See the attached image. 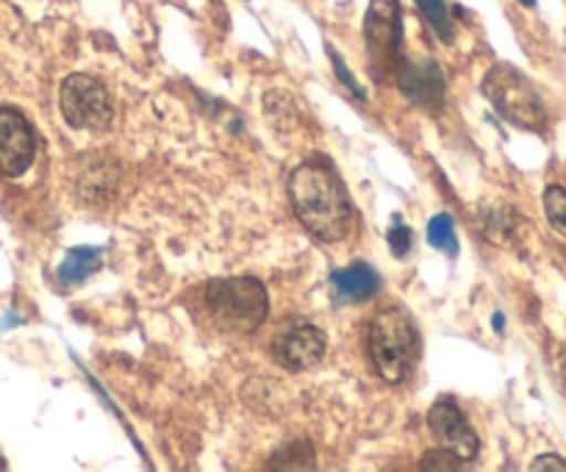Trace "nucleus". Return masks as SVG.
<instances>
[{
	"mask_svg": "<svg viewBox=\"0 0 566 472\" xmlns=\"http://www.w3.org/2000/svg\"><path fill=\"white\" fill-rule=\"evenodd\" d=\"M297 220L323 242H342L353 228V206L339 178L323 165H303L290 178Z\"/></svg>",
	"mask_w": 566,
	"mask_h": 472,
	"instance_id": "1",
	"label": "nucleus"
},
{
	"mask_svg": "<svg viewBox=\"0 0 566 472\" xmlns=\"http://www.w3.org/2000/svg\"><path fill=\"white\" fill-rule=\"evenodd\" d=\"M419 339L411 319L400 308H386L373 319L369 328V356L386 384L406 381L417 361Z\"/></svg>",
	"mask_w": 566,
	"mask_h": 472,
	"instance_id": "2",
	"label": "nucleus"
},
{
	"mask_svg": "<svg viewBox=\"0 0 566 472\" xmlns=\"http://www.w3.org/2000/svg\"><path fill=\"white\" fill-rule=\"evenodd\" d=\"M483 95L494 106V112L509 120L511 126L525 132H542L547 126V108L531 81L511 64H497L483 78Z\"/></svg>",
	"mask_w": 566,
	"mask_h": 472,
	"instance_id": "3",
	"label": "nucleus"
},
{
	"mask_svg": "<svg viewBox=\"0 0 566 472\" xmlns=\"http://www.w3.org/2000/svg\"><path fill=\"white\" fill-rule=\"evenodd\" d=\"M206 306L226 331L253 334L266 317V292L255 279L211 281L206 286Z\"/></svg>",
	"mask_w": 566,
	"mask_h": 472,
	"instance_id": "4",
	"label": "nucleus"
},
{
	"mask_svg": "<svg viewBox=\"0 0 566 472\" xmlns=\"http://www.w3.org/2000/svg\"><path fill=\"white\" fill-rule=\"evenodd\" d=\"M59 108L64 120L78 132H106L114 117L106 86L90 75H70L64 81L59 90Z\"/></svg>",
	"mask_w": 566,
	"mask_h": 472,
	"instance_id": "5",
	"label": "nucleus"
},
{
	"mask_svg": "<svg viewBox=\"0 0 566 472\" xmlns=\"http://www.w3.org/2000/svg\"><path fill=\"white\" fill-rule=\"evenodd\" d=\"M325 334L306 319H286L272 336V356L292 373L312 370L325 356Z\"/></svg>",
	"mask_w": 566,
	"mask_h": 472,
	"instance_id": "6",
	"label": "nucleus"
},
{
	"mask_svg": "<svg viewBox=\"0 0 566 472\" xmlns=\"http://www.w3.org/2000/svg\"><path fill=\"white\" fill-rule=\"evenodd\" d=\"M36 154V139L29 120L18 108H0V172L9 178L23 176Z\"/></svg>",
	"mask_w": 566,
	"mask_h": 472,
	"instance_id": "7",
	"label": "nucleus"
},
{
	"mask_svg": "<svg viewBox=\"0 0 566 472\" xmlns=\"http://www.w3.org/2000/svg\"><path fill=\"white\" fill-rule=\"evenodd\" d=\"M400 3L397 0H373L367 9V23H364V36H367V51L375 64H391L397 51H400Z\"/></svg>",
	"mask_w": 566,
	"mask_h": 472,
	"instance_id": "8",
	"label": "nucleus"
},
{
	"mask_svg": "<svg viewBox=\"0 0 566 472\" xmlns=\"http://www.w3.org/2000/svg\"><path fill=\"white\" fill-rule=\"evenodd\" d=\"M397 86L402 95L422 108H439L444 97V75L433 59L411 56L397 64Z\"/></svg>",
	"mask_w": 566,
	"mask_h": 472,
	"instance_id": "9",
	"label": "nucleus"
},
{
	"mask_svg": "<svg viewBox=\"0 0 566 472\" xmlns=\"http://www.w3.org/2000/svg\"><path fill=\"white\" fill-rule=\"evenodd\" d=\"M428 426H431L437 442L442 444L444 450L459 455L461 461H470L478 455L481 442H478L475 431H472V426L467 422V417L461 415V409H455L450 400H442V403L433 406L431 415H428Z\"/></svg>",
	"mask_w": 566,
	"mask_h": 472,
	"instance_id": "10",
	"label": "nucleus"
},
{
	"mask_svg": "<svg viewBox=\"0 0 566 472\" xmlns=\"http://www.w3.org/2000/svg\"><path fill=\"white\" fill-rule=\"evenodd\" d=\"M331 286L339 303H364L378 292V273L369 264H350L331 275Z\"/></svg>",
	"mask_w": 566,
	"mask_h": 472,
	"instance_id": "11",
	"label": "nucleus"
},
{
	"mask_svg": "<svg viewBox=\"0 0 566 472\" xmlns=\"http://www.w3.org/2000/svg\"><path fill=\"white\" fill-rule=\"evenodd\" d=\"M119 167L112 159H101L84 170L78 181V195L86 203H108L117 195Z\"/></svg>",
	"mask_w": 566,
	"mask_h": 472,
	"instance_id": "12",
	"label": "nucleus"
},
{
	"mask_svg": "<svg viewBox=\"0 0 566 472\" xmlns=\"http://www.w3.org/2000/svg\"><path fill=\"white\" fill-rule=\"evenodd\" d=\"M97 270H101V251L97 248H73L59 268V281H62V286L84 284Z\"/></svg>",
	"mask_w": 566,
	"mask_h": 472,
	"instance_id": "13",
	"label": "nucleus"
},
{
	"mask_svg": "<svg viewBox=\"0 0 566 472\" xmlns=\"http://www.w3.org/2000/svg\"><path fill=\"white\" fill-rule=\"evenodd\" d=\"M266 466H270V470H314L312 444L303 442V439L290 442L286 448H281L272 455V461Z\"/></svg>",
	"mask_w": 566,
	"mask_h": 472,
	"instance_id": "14",
	"label": "nucleus"
},
{
	"mask_svg": "<svg viewBox=\"0 0 566 472\" xmlns=\"http://www.w3.org/2000/svg\"><path fill=\"white\" fill-rule=\"evenodd\" d=\"M428 242L448 256H459V240H455L453 220L448 214H437L428 222Z\"/></svg>",
	"mask_w": 566,
	"mask_h": 472,
	"instance_id": "15",
	"label": "nucleus"
},
{
	"mask_svg": "<svg viewBox=\"0 0 566 472\" xmlns=\"http://www.w3.org/2000/svg\"><path fill=\"white\" fill-rule=\"evenodd\" d=\"M419 12H422V18L431 23V29L437 31L439 36H442V42H453L455 31H453V23H450V14H448V7H444V0H417Z\"/></svg>",
	"mask_w": 566,
	"mask_h": 472,
	"instance_id": "16",
	"label": "nucleus"
},
{
	"mask_svg": "<svg viewBox=\"0 0 566 472\" xmlns=\"http://www.w3.org/2000/svg\"><path fill=\"white\" fill-rule=\"evenodd\" d=\"M544 211L549 225L566 237V187H547L544 192Z\"/></svg>",
	"mask_w": 566,
	"mask_h": 472,
	"instance_id": "17",
	"label": "nucleus"
},
{
	"mask_svg": "<svg viewBox=\"0 0 566 472\" xmlns=\"http://www.w3.org/2000/svg\"><path fill=\"white\" fill-rule=\"evenodd\" d=\"M411 228L406 225V222L400 220V217H395V222H391V231H389V248L395 251V256H408L411 253Z\"/></svg>",
	"mask_w": 566,
	"mask_h": 472,
	"instance_id": "18",
	"label": "nucleus"
},
{
	"mask_svg": "<svg viewBox=\"0 0 566 472\" xmlns=\"http://www.w3.org/2000/svg\"><path fill=\"white\" fill-rule=\"evenodd\" d=\"M461 466V459L455 453H450V450H442V453H428L422 459V470H459Z\"/></svg>",
	"mask_w": 566,
	"mask_h": 472,
	"instance_id": "19",
	"label": "nucleus"
},
{
	"mask_svg": "<svg viewBox=\"0 0 566 472\" xmlns=\"http://www.w3.org/2000/svg\"><path fill=\"white\" fill-rule=\"evenodd\" d=\"M328 53H331V62H334V70H336V75H339V81H342V84H345L347 90L353 92V95H356V97H361V101H364V97H367V92H364L361 86L356 84V78H353V73H347V67H345V62H342V56H339V53H336L334 48H331Z\"/></svg>",
	"mask_w": 566,
	"mask_h": 472,
	"instance_id": "20",
	"label": "nucleus"
},
{
	"mask_svg": "<svg viewBox=\"0 0 566 472\" xmlns=\"http://www.w3.org/2000/svg\"><path fill=\"white\" fill-rule=\"evenodd\" d=\"M531 470H536V472H542V470L566 472V461H560L558 455H538V459L531 464Z\"/></svg>",
	"mask_w": 566,
	"mask_h": 472,
	"instance_id": "21",
	"label": "nucleus"
},
{
	"mask_svg": "<svg viewBox=\"0 0 566 472\" xmlns=\"http://www.w3.org/2000/svg\"><path fill=\"white\" fill-rule=\"evenodd\" d=\"M494 331H497V334H503V314H494Z\"/></svg>",
	"mask_w": 566,
	"mask_h": 472,
	"instance_id": "22",
	"label": "nucleus"
},
{
	"mask_svg": "<svg viewBox=\"0 0 566 472\" xmlns=\"http://www.w3.org/2000/svg\"><path fill=\"white\" fill-rule=\"evenodd\" d=\"M522 7H533V3H536V0H520Z\"/></svg>",
	"mask_w": 566,
	"mask_h": 472,
	"instance_id": "23",
	"label": "nucleus"
},
{
	"mask_svg": "<svg viewBox=\"0 0 566 472\" xmlns=\"http://www.w3.org/2000/svg\"><path fill=\"white\" fill-rule=\"evenodd\" d=\"M560 370H564V378H566V361H564V367H560Z\"/></svg>",
	"mask_w": 566,
	"mask_h": 472,
	"instance_id": "24",
	"label": "nucleus"
}]
</instances>
